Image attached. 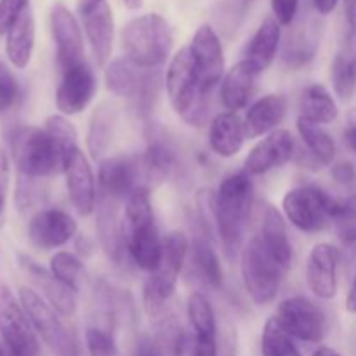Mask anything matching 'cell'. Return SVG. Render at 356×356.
Listing matches in <instances>:
<instances>
[{
  "label": "cell",
  "mask_w": 356,
  "mask_h": 356,
  "mask_svg": "<svg viewBox=\"0 0 356 356\" xmlns=\"http://www.w3.org/2000/svg\"><path fill=\"white\" fill-rule=\"evenodd\" d=\"M256 190L245 170L226 174L214 195L216 226L222 254L229 263L240 256L243 249L247 226L252 214Z\"/></svg>",
  "instance_id": "1"
},
{
  "label": "cell",
  "mask_w": 356,
  "mask_h": 356,
  "mask_svg": "<svg viewBox=\"0 0 356 356\" xmlns=\"http://www.w3.org/2000/svg\"><path fill=\"white\" fill-rule=\"evenodd\" d=\"M122 228H124L125 250L131 259L143 271L153 273L162 256L163 238L160 236L156 226L148 186L138 188L125 200Z\"/></svg>",
  "instance_id": "2"
},
{
  "label": "cell",
  "mask_w": 356,
  "mask_h": 356,
  "mask_svg": "<svg viewBox=\"0 0 356 356\" xmlns=\"http://www.w3.org/2000/svg\"><path fill=\"white\" fill-rule=\"evenodd\" d=\"M9 143L21 177L44 179L65 169L68 155L45 127L19 125L10 132Z\"/></svg>",
  "instance_id": "3"
},
{
  "label": "cell",
  "mask_w": 356,
  "mask_h": 356,
  "mask_svg": "<svg viewBox=\"0 0 356 356\" xmlns=\"http://www.w3.org/2000/svg\"><path fill=\"white\" fill-rule=\"evenodd\" d=\"M122 47L125 58L131 59L139 68L159 70L172 54V28L160 14H143L124 26Z\"/></svg>",
  "instance_id": "4"
},
{
  "label": "cell",
  "mask_w": 356,
  "mask_h": 356,
  "mask_svg": "<svg viewBox=\"0 0 356 356\" xmlns=\"http://www.w3.org/2000/svg\"><path fill=\"white\" fill-rule=\"evenodd\" d=\"M165 92L177 115L191 127H202L209 117L211 94L202 89L190 49L181 47L170 58L165 73Z\"/></svg>",
  "instance_id": "5"
},
{
  "label": "cell",
  "mask_w": 356,
  "mask_h": 356,
  "mask_svg": "<svg viewBox=\"0 0 356 356\" xmlns=\"http://www.w3.org/2000/svg\"><path fill=\"white\" fill-rule=\"evenodd\" d=\"M190 240L183 232H170L163 236L162 256L143 287L145 309L152 318H162L167 305L174 298L181 271L190 256Z\"/></svg>",
  "instance_id": "6"
},
{
  "label": "cell",
  "mask_w": 356,
  "mask_h": 356,
  "mask_svg": "<svg viewBox=\"0 0 356 356\" xmlns=\"http://www.w3.org/2000/svg\"><path fill=\"white\" fill-rule=\"evenodd\" d=\"M104 83L113 96L127 99L139 117H148L159 101L165 80H162L160 70L139 68L122 56L106 65Z\"/></svg>",
  "instance_id": "7"
},
{
  "label": "cell",
  "mask_w": 356,
  "mask_h": 356,
  "mask_svg": "<svg viewBox=\"0 0 356 356\" xmlns=\"http://www.w3.org/2000/svg\"><path fill=\"white\" fill-rule=\"evenodd\" d=\"M240 273L247 296L254 305L266 306L277 299L287 271L264 249L263 243L252 236L240 252Z\"/></svg>",
  "instance_id": "8"
},
{
  "label": "cell",
  "mask_w": 356,
  "mask_h": 356,
  "mask_svg": "<svg viewBox=\"0 0 356 356\" xmlns=\"http://www.w3.org/2000/svg\"><path fill=\"white\" fill-rule=\"evenodd\" d=\"M19 302L37 336L56 356H80L76 336L63 323V316L31 287L19 289Z\"/></svg>",
  "instance_id": "9"
},
{
  "label": "cell",
  "mask_w": 356,
  "mask_h": 356,
  "mask_svg": "<svg viewBox=\"0 0 356 356\" xmlns=\"http://www.w3.org/2000/svg\"><path fill=\"white\" fill-rule=\"evenodd\" d=\"M336 202L318 184H301L285 193L282 214L299 232L318 233L332 222Z\"/></svg>",
  "instance_id": "10"
},
{
  "label": "cell",
  "mask_w": 356,
  "mask_h": 356,
  "mask_svg": "<svg viewBox=\"0 0 356 356\" xmlns=\"http://www.w3.org/2000/svg\"><path fill=\"white\" fill-rule=\"evenodd\" d=\"M275 318L292 339L305 343H322L330 329L325 309L305 296H292L282 301Z\"/></svg>",
  "instance_id": "11"
},
{
  "label": "cell",
  "mask_w": 356,
  "mask_h": 356,
  "mask_svg": "<svg viewBox=\"0 0 356 356\" xmlns=\"http://www.w3.org/2000/svg\"><path fill=\"white\" fill-rule=\"evenodd\" d=\"M0 336L10 356L40 355L37 332L21 302L6 285H0Z\"/></svg>",
  "instance_id": "12"
},
{
  "label": "cell",
  "mask_w": 356,
  "mask_h": 356,
  "mask_svg": "<svg viewBox=\"0 0 356 356\" xmlns=\"http://www.w3.org/2000/svg\"><path fill=\"white\" fill-rule=\"evenodd\" d=\"M146 186L139 155L106 156L97 167V193L110 200H127L138 188Z\"/></svg>",
  "instance_id": "13"
},
{
  "label": "cell",
  "mask_w": 356,
  "mask_h": 356,
  "mask_svg": "<svg viewBox=\"0 0 356 356\" xmlns=\"http://www.w3.org/2000/svg\"><path fill=\"white\" fill-rule=\"evenodd\" d=\"M97 92V76L92 66L83 59L59 72L56 89V108L65 117L82 113L90 106Z\"/></svg>",
  "instance_id": "14"
},
{
  "label": "cell",
  "mask_w": 356,
  "mask_h": 356,
  "mask_svg": "<svg viewBox=\"0 0 356 356\" xmlns=\"http://www.w3.org/2000/svg\"><path fill=\"white\" fill-rule=\"evenodd\" d=\"M191 61L197 72L198 82L207 94L221 83L225 76V51H222L221 38L211 24H202L197 28L190 45Z\"/></svg>",
  "instance_id": "15"
},
{
  "label": "cell",
  "mask_w": 356,
  "mask_h": 356,
  "mask_svg": "<svg viewBox=\"0 0 356 356\" xmlns=\"http://www.w3.org/2000/svg\"><path fill=\"white\" fill-rule=\"evenodd\" d=\"M83 33L99 66L110 63L115 40V19L108 0H82L79 7Z\"/></svg>",
  "instance_id": "16"
},
{
  "label": "cell",
  "mask_w": 356,
  "mask_h": 356,
  "mask_svg": "<svg viewBox=\"0 0 356 356\" xmlns=\"http://www.w3.org/2000/svg\"><path fill=\"white\" fill-rule=\"evenodd\" d=\"M341 250L329 242H320L309 250L306 261V284L313 296L330 301L339 289Z\"/></svg>",
  "instance_id": "17"
},
{
  "label": "cell",
  "mask_w": 356,
  "mask_h": 356,
  "mask_svg": "<svg viewBox=\"0 0 356 356\" xmlns=\"http://www.w3.org/2000/svg\"><path fill=\"white\" fill-rule=\"evenodd\" d=\"M63 174L66 177V190H68L70 202L76 214L82 218H89L96 212L97 205V186L94 179L90 160L87 159L82 148H76L68 155L65 162Z\"/></svg>",
  "instance_id": "18"
},
{
  "label": "cell",
  "mask_w": 356,
  "mask_h": 356,
  "mask_svg": "<svg viewBox=\"0 0 356 356\" xmlns=\"http://www.w3.org/2000/svg\"><path fill=\"white\" fill-rule=\"evenodd\" d=\"M296 152H298V145L291 131L277 129L252 146L245 159L243 170L250 176H263V174L287 165L294 159Z\"/></svg>",
  "instance_id": "19"
},
{
  "label": "cell",
  "mask_w": 356,
  "mask_h": 356,
  "mask_svg": "<svg viewBox=\"0 0 356 356\" xmlns=\"http://www.w3.org/2000/svg\"><path fill=\"white\" fill-rule=\"evenodd\" d=\"M51 31L56 45V63L59 72L86 59L82 28L75 14L58 2L51 9Z\"/></svg>",
  "instance_id": "20"
},
{
  "label": "cell",
  "mask_w": 356,
  "mask_h": 356,
  "mask_svg": "<svg viewBox=\"0 0 356 356\" xmlns=\"http://www.w3.org/2000/svg\"><path fill=\"white\" fill-rule=\"evenodd\" d=\"M76 221L61 209H44L28 222V240L40 250H54L66 245L76 235Z\"/></svg>",
  "instance_id": "21"
},
{
  "label": "cell",
  "mask_w": 356,
  "mask_h": 356,
  "mask_svg": "<svg viewBox=\"0 0 356 356\" xmlns=\"http://www.w3.org/2000/svg\"><path fill=\"white\" fill-rule=\"evenodd\" d=\"M186 315L195 334L191 341V355L219 356L218 318L214 306L204 292H191L188 296Z\"/></svg>",
  "instance_id": "22"
},
{
  "label": "cell",
  "mask_w": 356,
  "mask_h": 356,
  "mask_svg": "<svg viewBox=\"0 0 356 356\" xmlns=\"http://www.w3.org/2000/svg\"><path fill=\"white\" fill-rule=\"evenodd\" d=\"M145 172L146 186L149 183L159 184L170 179L179 172V156L172 141L160 127H149L148 145L143 155H139ZM149 188V186H148Z\"/></svg>",
  "instance_id": "23"
},
{
  "label": "cell",
  "mask_w": 356,
  "mask_h": 356,
  "mask_svg": "<svg viewBox=\"0 0 356 356\" xmlns=\"http://www.w3.org/2000/svg\"><path fill=\"white\" fill-rule=\"evenodd\" d=\"M19 266L21 270L28 275L31 284L40 291L42 298H44L45 301L63 316V318H70V316L75 315L76 294L72 289L63 285L51 271L45 270V268L40 266L38 263H35V261L30 259L28 256H19Z\"/></svg>",
  "instance_id": "24"
},
{
  "label": "cell",
  "mask_w": 356,
  "mask_h": 356,
  "mask_svg": "<svg viewBox=\"0 0 356 356\" xmlns=\"http://www.w3.org/2000/svg\"><path fill=\"white\" fill-rule=\"evenodd\" d=\"M120 202L110 200L97 193L96 205V228L97 238L103 252L113 264H120L124 261L125 242L124 228H122V216L118 209Z\"/></svg>",
  "instance_id": "25"
},
{
  "label": "cell",
  "mask_w": 356,
  "mask_h": 356,
  "mask_svg": "<svg viewBox=\"0 0 356 356\" xmlns=\"http://www.w3.org/2000/svg\"><path fill=\"white\" fill-rule=\"evenodd\" d=\"M285 221L287 219L284 218V214L277 207L266 205L263 218H261L259 233L256 235V238L277 259V263L285 271H289L292 266V259H294V252H292V243L291 238H289Z\"/></svg>",
  "instance_id": "26"
},
{
  "label": "cell",
  "mask_w": 356,
  "mask_h": 356,
  "mask_svg": "<svg viewBox=\"0 0 356 356\" xmlns=\"http://www.w3.org/2000/svg\"><path fill=\"white\" fill-rule=\"evenodd\" d=\"M287 108L289 103L284 94H266L254 101L243 118L247 139L268 136L280 129V124L287 115Z\"/></svg>",
  "instance_id": "27"
},
{
  "label": "cell",
  "mask_w": 356,
  "mask_h": 356,
  "mask_svg": "<svg viewBox=\"0 0 356 356\" xmlns=\"http://www.w3.org/2000/svg\"><path fill=\"white\" fill-rule=\"evenodd\" d=\"M282 42L280 23L275 17H266L263 23L257 26L256 33L252 35L250 42L247 44L243 52L242 61L252 70L256 75L266 72L273 65L275 58L278 54Z\"/></svg>",
  "instance_id": "28"
},
{
  "label": "cell",
  "mask_w": 356,
  "mask_h": 356,
  "mask_svg": "<svg viewBox=\"0 0 356 356\" xmlns=\"http://www.w3.org/2000/svg\"><path fill=\"white\" fill-rule=\"evenodd\" d=\"M243 120L233 111H221L214 117L209 127V146L212 153L221 159H232L242 152L245 145Z\"/></svg>",
  "instance_id": "29"
},
{
  "label": "cell",
  "mask_w": 356,
  "mask_h": 356,
  "mask_svg": "<svg viewBox=\"0 0 356 356\" xmlns=\"http://www.w3.org/2000/svg\"><path fill=\"white\" fill-rule=\"evenodd\" d=\"M256 73L242 59L225 73L221 80V89H219V99L226 111L236 113L249 104L256 89Z\"/></svg>",
  "instance_id": "30"
},
{
  "label": "cell",
  "mask_w": 356,
  "mask_h": 356,
  "mask_svg": "<svg viewBox=\"0 0 356 356\" xmlns=\"http://www.w3.org/2000/svg\"><path fill=\"white\" fill-rule=\"evenodd\" d=\"M35 16L28 7L6 35V54L17 70L28 68L35 49Z\"/></svg>",
  "instance_id": "31"
},
{
  "label": "cell",
  "mask_w": 356,
  "mask_h": 356,
  "mask_svg": "<svg viewBox=\"0 0 356 356\" xmlns=\"http://www.w3.org/2000/svg\"><path fill=\"white\" fill-rule=\"evenodd\" d=\"M190 264L197 280L202 282L205 287L212 291L222 289L225 277H222L221 261L212 245V240H209L202 233L195 236L190 243Z\"/></svg>",
  "instance_id": "32"
},
{
  "label": "cell",
  "mask_w": 356,
  "mask_h": 356,
  "mask_svg": "<svg viewBox=\"0 0 356 356\" xmlns=\"http://www.w3.org/2000/svg\"><path fill=\"white\" fill-rule=\"evenodd\" d=\"M115 129H117V110L113 104L101 103L90 115L89 127H87L86 143L90 159L99 160L108 152L115 138Z\"/></svg>",
  "instance_id": "33"
},
{
  "label": "cell",
  "mask_w": 356,
  "mask_h": 356,
  "mask_svg": "<svg viewBox=\"0 0 356 356\" xmlns=\"http://www.w3.org/2000/svg\"><path fill=\"white\" fill-rule=\"evenodd\" d=\"M299 117L318 125H329L339 117L336 97L322 83L306 87L299 99Z\"/></svg>",
  "instance_id": "34"
},
{
  "label": "cell",
  "mask_w": 356,
  "mask_h": 356,
  "mask_svg": "<svg viewBox=\"0 0 356 356\" xmlns=\"http://www.w3.org/2000/svg\"><path fill=\"white\" fill-rule=\"evenodd\" d=\"M296 127H298L299 138L305 143L308 155L315 162L316 169L318 167L332 165L334 160H336L337 146L332 136L323 129V125L313 124V122L306 120V118L298 117Z\"/></svg>",
  "instance_id": "35"
},
{
  "label": "cell",
  "mask_w": 356,
  "mask_h": 356,
  "mask_svg": "<svg viewBox=\"0 0 356 356\" xmlns=\"http://www.w3.org/2000/svg\"><path fill=\"white\" fill-rule=\"evenodd\" d=\"M49 271H51L63 285L72 289L75 294L82 291V287L86 285L87 273L82 257H79L73 252H68V250H59V252H56L54 256L51 257Z\"/></svg>",
  "instance_id": "36"
},
{
  "label": "cell",
  "mask_w": 356,
  "mask_h": 356,
  "mask_svg": "<svg viewBox=\"0 0 356 356\" xmlns=\"http://www.w3.org/2000/svg\"><path fill=\"white\" fill-rule=\"evenodd\" d=\"M332 89L341 101H350L356 90V58L348 52H339L330 65Z\"/></svg>",
  "instance_id": "37"
},
{
  "label": "cell",
  "mask_w": 356,
  "mask_h": 356,
  "mask_svg": "<svg viewBox=\"0 0 356 356\" xmlns=\"http://www.w3.org/2000/svg\"><path fill=\"white\" fill-rule=\"evenodd\" d=\"M261 355L263 356H302L294 339L282 329L275 316L264 323L261 334Z\"/></svg>",
  "instance_id": "38"
},
{
  "label": "cell",
  "mask_w": 356,
  "mask_h": 356,
  "mask_svg": "<svg viewBox=\"0 0 356 356\" xmlns=\"http://www.w3.org/2000/svg\"><path fill=\"white\" fill-rule=\"evenodd\" d=\"M86 348L89 356H120L113 332V315L87 327Z\"/></svg>",
  "instance_id": "39"
},
{
  "label": "cell",
  "mask_w": 356,
  "mask_h": 356,
  "mask_svg": "<svg viewBox=\"0 0 356 356\" xmlns=\"http://www.w3.org/2000/svg\"><path fill=\"white\" fill-rule=\"evenodd\" d=\"M316 45H318V42H316L315 33H313L309 28H306V30H298L292 35V38H289L287 45H285V65L296 70L302 68V66L308 65V63L315 58Z\"/></svg>",
  "instance_id": "40"
},
{
  "label": "cell",
  "mask_w": 356,
  "mask_h": 356,
  "mask_svg": "<svg viewBox=\"0 0 356 356\" xmlns=\"http://www.w3.org/2000/svg\"><path fill=\"white\" fill-rule=\"evenodd\" d=\"M332 225L336 228L337 238L344 245L356 243V191L336 202L332 214Z\"/></svg>",
  "instance_id": "41"
},
{
  "label": "cell",
  "mask_w": 356,
  "mask_h": 356,
  "mask_svg": "<svg viewBox=\"0 0 356 356\" xmlns=\"http://www.w3.org/2000/svg\"><path fill=\"white\" fill-rule=\"evenodd\" d=\"M45 129H47L49 134L61 145V148L65 149L66 155H70V153L75 152L76 148H80L79 134H76L75 125H73L72 122L68 120V117H65V115H51V117L45 120Z\"/></svg>",
  "instance_id": "42"
},
{
  "label": "cell",
  "mask_w": 356,
  "mask_h": 356,
  "mask_svg": "<svg viewBox=\"0 0 356 356\" xmlns=\"http://www.w3.org/2000/svg\"><path fill=\"white\" fill-rule=\"evenodd\" d=\"M214 195L212 190H200L197 195V216L200 219L202 235L207 236L214 242L218 238V226H216V209H214Z\"/></svg>",
  "instance_id": "43"
},
{
  "label": "cell",
  "mask_w": 356,
  "mask_h": 356,
  "mask_svg": "<svg viewBox=\"0 0 356 356\" xmlns=\"http://www.w3.org/2000/svg\"><path fill=\"white\" fill-rule=\"evenodd\" d=\"M19 99V83L7 68L0 70V115L16 106Z\"/></svg>",
  "instance_id": "44"
},
{
  "label": "cell",
  "mask_w": 356,
  "mask_h": 356,
  "mask_svg": "<svg viewBox=\"0 0 356 356\" xmlns=\"http://www.w3.org/2000/svg\"><path fill=\"white\" fill-rule=\"evenodd\" d=\"M30 7V0H0V37L7 35L17 17Z\"/></svg>",
  "instance_id": "45"
},
{
  "label": "cell",
  "mask_w": 356,
  "mask_h": 356,
  "mask_svg": "<svg viewBox=\"0 0 356 356\" xmlns=\"http://www.w3.org/2000/svg\"><path fill=\"white\" fill-rule=\"evenodd\" d=\"M271 9L280 26H289L298 16L299 0H271Z\"/></svg>",
  "instance_id": "46"
},
{
  "label": "cell",
  "mask_w": 356,
  "mask_h": 356,
  "mask_svg": "<svg viewBox=\"0 0 356 356\" xmlns=\"http://www.w3.org/2000/svg\"><path fill=\"white\" fill-rule=\"evenodd\" d=\"M332 177L337 184L344 188L356 186V167L351 162H339L334 163Z\"/></svg>",
  "instance_id": "47"
},
{
  "label": "cell",
  "mask_w": 356,
  "mask_h": 356,
  "mask_svg": "<svg viewBox=\"0 0 356 356\" xmlns=\"http://www.w3.org/2000/svg\"><path fill=\"white\" fill-rule=\"evenodd\" d=\"M132 356H163L162 350H160L159 344L148 336H141L136 343L134 355Z\"/></svg>",
  "instance_id": "48"
},
{
  "label": "cell",
  "mask_w": 356,
  "mask_h": 356,
  "mask_svg": "<svg viewBox=\"0 0 356 356\" xmlns=\"http://www.w3.org/2000/svg\"><path fill=\"white\" fill-rule=\"evenodd\" d=\"M172 346V355L174 356H193L191 355V341L188 339L184 334H179L176 336V339H174V343L170 344Z\"/></svg>",
  "instance_id": "49"
},
{
  "label": "cell",
  "mask_w": 356,
  "mask_h": 356,
  "mask_svg": "<svg viewBox=\"0 0 356 356\" xmlns=\"http://www.w3.org/2000/svg\"><path fill=\"white\" fill-rule=\"evenodd\" d=\"M75 247H76V256L82 257V259L83 257L90 256V254H92V249H94L92 240L87 238L86 235H79V238H76V242H75Z\"/></svg>",
  "instance_id": "50"
},
{
  "label": "cell",
  "mask_w": 356,
  "mask_h": 356,
  "mask_svg": "<svg viewBox=\"0 0 356 356\" xmlns=\"http://www.w3.org/2000/svg\"><path fill=\"white\" fill-rule=\"evenodd\" d=\"M337 3H339V0H313V6H315L316 13L320 16H329V14H332L336 10Z\"/></svg>",
  "instance_id": "51"
},
{
  "label": "cell",
  "mask_w": 356,
  "mask_h": 356,
  "mask_svg": "<svg viewBox=\"0 0 356 356\" xmlns=\"http://www.w3.org/2000/svg\"><path fill=\"white\" fill-rule=\"evenodd\" d=\"M6 190H7V176H0V228L6 221Z\"/></svg>",
  "instance_id": "52"
},
{
  "label": "cell",
  "mask_w": 356,
  "mask_h": 356,
  "mask_svg": "<svg viewBox=\"0 0 356 356\" xmlns=\"http://www.w3.org/2000/svg\"><path fill=\"white\" fill-rule=\"evenodd\" d=\"M346 312L351 313V315H356V275L353 278V284H351L350 292L346 296Z\"/></svg>",
  "instance_id": "53"
},
{
  "label": "cell",
  "mask_w": 356,
  "mask_h": 356,
  "mask_svg": "<svg viewBox=\"0 0 356 356\" xmlns=\"http://www.w3.org/2000/svg\"><path fill=\"white\" fill-rule=\"evenodd\" d=\"M254 2H256V0H238V2H236V7H235V14H236V16H238L240 19H242V17L245 16L247 13H249L250 7L254 6Z\"/></svg>",
  "instance_id": "54"
},
{
  "label": "cell",
  "mask_w": 356,
  "mask_h": 356,
  "mask_svg": "<svg viewBox=\"0 0 356 356\" xmlns=\"http://www.w3.org/2000/svg\"><path fill=\"white\" fill-rule=\"evenodd\" d=\"M344 139H346L348 146L356 153V125L355 127H350L346 132H344Z\"/></svg>",
  "instance_id": "55"
},
{
  "label": "cell",
  "mask_w": 356,
  "mask_h": 356,
  "mask_svg": "<svg viewBox=\"0 0 356 356\" xmlns=\"http://www.w3.org/2000/svg\"><path fill=\"white\" fill-rule=\"evenodd\" d=\"M313 356H341L339 353H337L336 350H332V348H327V346H322L318 348V350L313 353Z\"/></svg>",
  "instance_id": "56"
},
{
  "label": "cell",
  "mask_w": 356,
  "mask_h": 356,
  "mask_svg": "<svg viewBox=\"0 0 356 356\" xmlns=\"http://www.w3.org/2000/svg\"><path fill=\"white\" fill-rule=\"evenodd\" d=\"M124 3L129 9H139L143 6V0H124Z\"/></svg>",
  "instance_id": "57"
},
{
  "label": "cell",
  "mask_w": 356,
  "mask_h": 356,
  "mask_svg": "<svg viewBox=\"0 0 356 356\" xmlns=\"http://www.w3.org/2000/svg\"><path fill=\"white\" fill-rule=\"evenodd\" d=\"M0 356H6V355H3V351H2V348H0Z\"/></svg>",
  "instance_id": "58"
},
{
  "label": "cell",
  "mask_w": 356,
  "mask_h": 356,
  "mask_svg": "<svg viewBox=\"0 0 356 356\" xmlns=\"http://www.w3.org/2000/svg\"><path fill=\"white\" fill-rule=\"evenodd\" d=\"M355 23H356V17H355Z\"/></svg>",
  "instance_id": "59"
},
{
  "label": "cell",
  "mask_w": 356,
  "mask_h": 356,
  "mask_svg": "<svg viewBox=\"0 0 356 356\" xmlns=\"http://www.w3.org/2000/svg\"><path fill=\"white\" fill-rule=\"evenodd\" d=\"M0 70H2V66H0Z\"/></svg>",
  "instance_id": "60"
}]
</instances>
